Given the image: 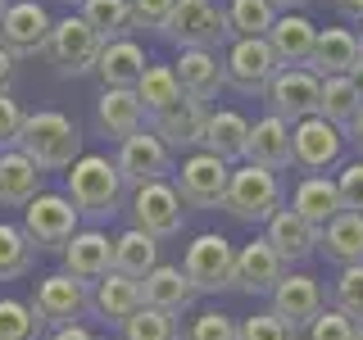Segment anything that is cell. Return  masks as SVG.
Returning <instances> with one entry per match:
<instances>
[{"label":"cell","instance_id":"1f68e13d","mask_svg":"<svg viewBox=\"0 0 363 340\" xmlns=\"http://www.w3.org/2000/svg\"><path fill=\"white\" fill-rule=\"evenodd\" d=\"M145 50L136 45L132 37L128 41H109L105 50H100V60H96V73H100V82L105 86H118V91H132L136 82H141V73H145Z\"/></svg>","mask_w":363,"mask_h":340},{"label":"cell","instance_id":"83f0119b","mask_svg":"<svg viewBox=\"0 0 363 340\" xmlns=\"http://www.w3.org/2000/svg\"><path fill=\"white\" fill-rule=\"evenodd\" d=\"M41 196V168L23 150H0V209H23Z\"/></svg>","mask_w":363,"mask_h":340},{"label":"cell","instance_id":"8fae6325","mask_svg":"<svg viewBox=\"0 0 363 340\" xmlns=\"http://www.w3.org/2000/svg\"><path fill=\"white\" fill-rule=\"evenodd\" d=\"M223 73H227V86L241 91V96H268L272 77H277V55H272L268 37L232 41V50L223 60Z\"/></svg>","mask_w":363,"mask_h":340},{"label":"cell","instance_id":"4fadbf2b","mask_svg":"<svg viewBox=\"0 0 363 340\" xmlns=\"http://www.w3.org/2000/svg\"><path fill=\"white\" fill-rule=\"evenodd\" d=\"M291 141H295V168H300L304 177H323L327 168L340 164V154H345V132L336 128V123L327 118H304L291 128Z\"/></svg>","mask_w":363,"mask_h":340},{"label":"cell","instance_id":"d6a6232c","mask_svg":"<svg viewBox=\"0 0 363 340\" xmlns=\"http://www.w3.org/2000/svg\"><path fill=\"white\" fill-rule=\"evenodd\" d=\"M155 268H159V241L155 236L136 232V227H128L123 236H113V272H123V277H132V281H145Z\"/></svg>","mask_w":363,"mask_h":340},{"label":"cell","instance_id":"cb8c5ba5","mask_svg":"<svg viewBox=\"0 0 363 340\" xmlns=\"http://www.w3.org/2000/svg\"><path fill=\"white\" fill-rule=\"evenodd\" d=\"M141 295H145V304L150 309H159V313H173V317H182V313H191L196 309V286L186 281V272H182V264H159L150 277L141 281Z\"/></svg>","mask_w":363,"mask_h":340},{"label":"cell","instance_id":"ba28073f","mask_svg":"<svg viewBox=\"0 0 363 340\" xmlns=\"http://www.w3.org/2000/svg\"><path fill=\"white\" fill-rule=\"evenodd\" d=\"M105 50V41L96 37V28L82 18V14H68L50 28V41H45V55H50L55 73L60 77H82V73H96V60Z\"/></svg>","mask_w":363,"mask_h":340},{"label":"cell","instance_id":"8992f818","mask_svg":"<svg viewBox=\"0 0 363 340\" xmlns=\"http://www.w3.org/2000/svg\"><path fill=\"white\" fill-rule=\"evenodd\" d=\"M128 213H132L136 232L155 236V241H173L186 227V204H182L173 181H145V186H136Z\"/></svg>","mask_w":363,"mask_h":340},{"label":"cell","instance_id":"e575fe53","mask_svg":"<svg viewBox=\"0 0 363 340\" xmlns=\"http://www.w3.org/2000/svg\"><path fill=\"white\" fill-rule=\"evenodd\" d=\"M132 91H136V100H141L145 118H155V113L173 109L177 100H182V86H177V73H173V64H145L141 82H136Z\"/></svg>","mask_w":363,"mask_h":340},{"label":"cell","instance_id":"52a82bcc","mask_svg":"<svg viewBox=\"0 0 363 340\" xmlns=\"http://www.w3.org/2000/svg\"><path fill=\"white\" fill-rule=\"evenodd\" d=\"M32 309H37V317L45 322V332H55V327H73V322H86L91 313V286L77 277H68V272H50V277L37 281V295H32Z\"/></svg>","mask_w":363,"mask_h":340},{"label":"cell","instance_id":"836d02e7","mask_svg":"<svg viewBox=\"0 0 363 340\" xmlns=\"http://www.w3.org/2000/svg\"><path fill=\"white\" fill-rule=\"evenodd\" d=\"M77 14H82L91 28H96L100 41H128L136 32V18H132V0H82L77 5Z\"/></svg>","mask_w":363,"mask_h":340},{"label":"cell","instance_id":"5b68a950","mask_svg":"<svg viewBox=\"0 0 363 340\" xmlns=\"http://www.w3.org/2000/svg\"><path fill=\"white\" fill-rule=\"evenodd\" d=\"M182 272L186 281L196 286V295H223L232 290V277H236V245L227 241L223 232H204L186 245L182 254Z\"/></svg>","mask_w":363,"mask_h":340},{"label":"cell","instance_id":"b9f144b4","mask_svg":"<svg viewBox=\"0 0 363 340\" xmlns=\"http://www.w3.org/2000/svg\"><path fill=\"white\" fill-rule=\"evenodd\" d=\"M236 340H300V332L268 309V313L241 317V322H236Z\"/></svg>","mask_w":363,"mask_h":340},{"label":"cell","instance_id":"277c9868","mask_svg":"<svg viewBox=\"0 0 363 340\" xmlns=\"http://www.w3.org/2000/svg\"><path fill=\"white\" fill-rule=\"evenodd\" d=\"M159 37L173 41L177 50H218L232 32H227V14L213 0H177Z\"/></svg>","mask_w":363,"mask_h":340},{"label":"cell","instance_id":"6f0895ef","mask_svg":"<svg viewBox=\"0 0 363 340\" xmlns=\"http://www.w3.org/2000/svg\"><path fill=\"white\" fill-rule=\"evenodd\" d=\"M359 50H363V37H359Z\"/></svg>","mask_w":363,"mask_h":340},{"label":"cell","instance_id":"680465c9","mask_svg":"<svg viewBox=\"0 0 363 340\" xmlns=\"http://www.w3.org/2000/svg\"><path fill=\"white\" fill-rule=\"evenodd\" d=\"M359 340H363V327H359Z\"/></svg>","mask_w":363,"mask_h":340},{"label":"cell","instance_id":"5bb4252c","mask_svg":"<svg viewBox=\"0 0 363 340\" xmlns=\"http://www.w3.org/2000/svg\"><path fill=\"white\" fill-rule=\"evenodd\" d=\"M50 28H55V18L45 14L41 0H9L5 18H0V45H5L14 60H28V55H45Z\"/></svg>","mask_w":363,"mask_h":340},{"label":"cell","instance_id":"484cf974","mask_svg":"<svg viewBox=\"0 0 363 340\" xmlns=\"http://www.w3.org/2000/svg\"><path fill=\"white\" fill-rule=\"evenodd\" d=\"M141 304H145L141 281L123 277V272H109V277H100L96 286H91V309H96L100 322H109V327H123Z\"/></svg>","mask_w":363,"mask_h":340},{"label":"cell","instance_id":"9a60e30c","mask_svg":"<svg viewBox=\"0 0 363 340\" xmlns=\"http://www.w3.org/2000/svg\"><path fill=\"white\" fill-rule=\"evenodd\" d=\"M318 96H323V77H313L309 68H277L268 86V105L277 118H286L291 128L318 113Z\"/></svg>","mask_w":363,"mask_h":340},{"label":"cell","instance_id":"d4e9b609","mask_svg":"<svg viewBox=\"0 0 363 340\" xmlns=\"http://www.w3.org/2000/svg\"><path fill=\"white\" fill-rule=\"evenodd\" d=\"M268 45L277 55V68H309L313 45H318V28L304 14H277L268 32Z\"/></svg>","mask_w":363,"mask_h":340},{"label":"cell","instance_id":"f546056e","mask_svg":"<svg viewBox=\"0 0 363 340\" xmlns=\"http://www.w3.org/2000/svg\"><path fill=\"white\" fill-rule=\"evenodd\" d=\"M96 123H100L105 136H113V141H128L132 132H141L145 109H141V100H136V91L105 86V96L96 100Z\"/></svg>","mask_w":363,"mask_h":340},{"label":"cell","instance_id":"ab89813d","mask_svg":"<svg viewBox=\"0 0 363 340\" xmlns=\"http://www.w3.org/2000/svg\"><path fill=\"white\" fill-rule=\"evenodd\" d=\"M0 340H45V322L28 300H0Z\"/></svg>","mask_w":363,"mask_h":340},{"label":"cell","instance_id":"f907efd6","mask_svg":"<svg viewBox=\"0 0 363 340\" xmlns=\"http://www.w3.org/2000/svg\"><path fill=\"white\" fill-rule=\"evenodd\" d=\"M9 77H14V55L0 45V91H9Z\"/></svg>","mask_w":363,"mask_h":340},{"label":"cell","instance_id":"e0dca14e","mask_svg":"<svg viewBox=\"0 0 363 340\" xmlns=\"http://www.w3.org/2000/svg\"><path fill=\"white\" fill-rule=\"evenodd\" d=\"M286 264L277 259V249H272L264 236L259 241H250L236 249V277H232V290H241V295H272L277 290V281L286 277Z\"/></svg>","mask_w":363,"mask_h":340},{"label":"cell","instance_id":"6da1fadb","mask_svg":"<svg viewBox=\"0 0 363 340\" xmlns=\"http://www.w3.org/2000/svg\"><path fill=\"white\" fill-rule=\"evenodd\" d=\"M64 196L73 200V209L82 213L91 227L109 222L123 213V196H128V181H123L118 164L109 154H82L64 177Z\"/></svg>","mask_w":363,"mask_h":340},{"label":"cell","instance_id":"9c48e42d","mask_svg":"<svg viewBox=\"0 0 363 340\" xmlns=\"http://www.w3.org/2000/svg\"><path fill=\"white\" fill-rule=\"evenodd\" d=\"M77 222H82V213L73 209V200L55 196V191H41L37 200L23 204V232H28V241L37 249H64L82 232Z\"/></svg>","mask_w":363,"mask_h":340},{"label":"cell","instance_id":"816d5d0a","mask_svg":"<svg viewBox=\"0 0 363 340\" xmlns=\"http://www.w3.org/2000/svg\"><path fill=\"white\" fill-rule=\"evenodd\" d=\"M336 9L345 18H354V23H363V0H336Z\"/></svg>","mask_w":363,"mask_h":340},{"label":"cell","instance_id":"c3c4849f","mask_svg":"<svg viewBox=\"0 0 363 340\" xmlns=\"http://www.w3.org/2000/svg\"><path fill=\"white\" fill-rule=\"evenodd\" d=\"M45 340H100L91 332L86 322H73V327H55V332H45Z\"/></svg>","mask_w":363,"mask_h":340},{"label":"cell","instance_id":"f1b7e54d","mask_svg":"<svg viewBox=\"0 0 363 340\" xmlns=\"http://www.w3.org/2000/svg\"><path fill=\"white\" fill-rule=\"evenodd\" d=\"M291 209L300 213L309 227L323 232L336 213H345V204H340V191H336L332 177H300V186L291 191Z\"/></svg>","mask_w":363,"mask_h":340},{"label":"cell","instance_id":"db71d44e","mask_svg":"<svg viewBox=\"0 0 363 340\" xmlns=\"http://www.w3.org/2000/svg\"><path fill=\"white\" fill-rule=\"evenodd\" d=\"M350 82H354V86H359V96H363V55H359V64L350 68Z\"/></svg>","mask_w":363,"mask_h":340},{"label":"cell","instance_id":"f5cc1de1","mask_svg":"<svg viewBox=\"0 0 363 340\" xmlns=\"http://www.w3.org/2000/svg\"><path fill=\"white\" fill-rule=\"evenodd\" d=\"M272 5H277V14H281V9H286V14H300L309 0H272Z\"/></svg>","mask_w":363,"mask_h":340},{"label":"cell","instance_id":"7dc6e473","mask_svg":"<svg viewBox=\"0 0 363 340\" xmlns=\"http://www.w3.org/2000/svg\"><path fill=\"white\" fill-rule=\"evenodd\" d=\"M173 5L177 0H132V18H136V28H164L168 14H173Z\"/></svg>","mask_w":363,"mask_h":340},{"label":"cell","instance_id":"11a10c76","mask_svg":"<svg viewBox=\"0 0 363 340\" xmlns=\"http://www.w3.org/2000/svg\"><path fill=\"white\" fill-rule=\"evenodd\" d=\"M5 9H9V0H0V18H5Z\"/></svg>","mask_w":363,"mask_h":340},{"label":"cell","instance_id":"f35d334b","mask_svg":"<svg viewBox=\"0 0 363 340\" xmlns=\"http://www.w3.org/2000/svg\"><path fill=\"white\" fill-rule=\"evenodd\" d=\"M118 340H182V322L173 313H159L150 304H141V309L118 327Z\"/></svg>","mask_w":363,"mask_h":340},{"label":"cell","instance_id":"7402d4cb","mask_svg":"<svg viewBox=\"0 0 363 340\" xmlns=\"http://www.w3.org/2000/svg\"><path fill=\"white\" fill-rule=\"evenodd\" d=\"M245 145H250V123L236 109H209L204 118V136H200V150L223 159L227 168L245 164Z\"/></svg>","mask_w":363,"mask_h":340},{"label":"cell","instance_id":"7c38bea8","mask_svg":"<svg viewBox=\"0 0 363 340\" xmlns=\"http://www.w3.org/2000/svg\"><path fill=\"white\" fill-rule=\"evenodd\" d=\"M113 164H118V173L123 181L136 191V186H145V181H168L177 173V164H173V150H168L164 141H159L155 132H132L128 141H118V154H113Z\"/></svg>","mask_w":363,"mask_h":340},{"label":"cell","instance_id":"3957f363","mask_svg":"<svg viewBox=\"0 0 363 340\" xmlns=\"http://www.w3.org/2000/svg\"><path fill=\"white\" fill-rule=\"evenodd\" d=\"M223 209L232 213L236 222H245V227L268 222L277 209H286L281 177L272 173V168H259V164H236L232 177H227V200H223Z\"/></svg>","mask_w":363,"mask_h":340},{"label":"cell","instance_id":"f6af8a7d","mask_svg":"<svg viewBox=\"0 0 363 340\" xmlns=\"http://www.w3.org/2000/svg\"><path fill=\"white\" fill-rule=\"evenodd\" d=\"M23 105L9 91H0V150H18V136H23Z\"/></svg>","mask_w":363,"mask_h":340},{"label":"cell","instance_id":"d590c367","mask_svg":"<svg viewBox=\"0 0 363 340\" xmlns=\"http://www.w3.org/2000/svg\"><path fill=\"white\" fill-rule=\"evenodd\" d=\"M37 254L41 249L28 241V232L14 222H0V281H18L37 268Z\"/></svg>","mask_w":363,"mask_h":340},{"label":"cell","instance_id":"ac0fdd59","mask_svg":"<svg viewBox=\"0 0 363 340\" xmlns=\"http://www.w3.org/2000/svg\"><path fill=\"white\" fill-rule=\"evenodd\" d=\"M60 254H64V272L77 277V281H86V286H96L100 277L113 272V241L100 232V227H82Z\"/></svg>","mask_w":363,"mask_h":340},{"label":"cell","instance_id":"74e56055","mask_svg":"<svg viewBox=\"0 0 363 340\" xmlns=\"http://www.w3.org/2000/svg\"><path fill=\"white\" fill-rule=\"evenodd\" d=\"M223 14H227V32L236 41L241 37H268L272 23H277V5L272 0H232Z\"/></svg>","mask_w":363,"mask_h":340},{"label":"cell","instance_id":"4316f807","mask_svg":"<svg viewBox=\"0 0 363 340\" xmlns=\"http://www.w3.org/2000/svg\"><path fill=\"white\" fill-rule=\"evenodd\" d=\"M359 37L350 28H318V45H313V60L309 73L313 77H350V68L359 64Z\"/></svg>","mask_w":363,"mask_h":340},{"label":"cell","instance_id":"2e32d148","mask_svg":"<svg viewBox=\"0 0 363 340\" xmlns=\"http://www.w3.org/2000/svg\"><path fill=\"white\" fill-rule=\"evenodd\" d=\"M268 300H272V313H277L281 322H291L295 332H300V327H309L313 317L327 309L323 281L309 277V272H286V277L277 281V290H272Z\"/></svg>","mask_w":363,"mask_h":340},{"label":"cell","instance_id":"30bf717a","mask_svg":"<svg viewBox=\"0 0 363 340\" xmlns=\"http://www.w3.org/2000/svg\"><path fill=\"white\" fill-rule=\"evenodd\" d=\"M177 181V196L186 209H223L227 200V177H232V168L223 164V159L204 154V150H191L186 159H182V168L173 173Z\"/></svg>","mask_w":363,"mask_h":340},{"label":"cell","instance_id":"ffe728a7","mask_svg":"<svg viewBox=\"0 0 363 340\" xmlns=\"http://www.w3.org/2000/svg\"><path fill=\"white\" fill-rule=\"evenodd\" d=\"M177 86L186 100H196V105H209V100H218V91L227 86V73H223V60L218 50H182L177 64Z\"/></svg>","mask_w":363,"mask_h":340},{"label":"cell","instance_id":"7a4b0ae2","mask_svg":"<svg viewBox=\"0 0 363 340\" xmlns=\"http://www.w3.org/2000/svg\"><path fill=\"white\" fill-rule=\"evenodd\" d=\"M18 150L41 168V173H68L82 159V128L60 109H37L23 118Z\"/></svg>","mask_w":363,"mask_h":340},{"label":"cell","instance_id":"4dcf8cb0","mask_svg":"<svg viewBox=\"0 0 363 340\" xmlns=\"http://www.w3.org/2000/svg\"><path fill=\"white\" fill-rule=\"evenodd\" d=\"M318 249H323L336 268L363 264V213H336V218L318 232Z\"/></svg>","mask_w":363,"mask_h":340},{"label":"cell","instance_id":"7bdbcfd3","mask_svg":"<svg viewBox=\"0 0 363 340\" xmlns=\"http://www.w3.org/2000/svg\"><path fill=\"white\" fill-rule=\"evenodd\" d=\"M182 340H236V317L218 313V309H204L191 317V327L182 332Z\"/></svg>","mask_w":363,"mask_h":340},{"label":"cell","instance_id":"9f6ffc18","mask_svg":"<svg viewBox=\"0 0 363 340\" xmlns=\"http://www.w3.org/2000/svg\"><path fill=\"white\" fill-rule=\"evenodd\" d=\"M64 5H82V0H64Z\"/></svg>","mask_w":363,"mask_h":340},{"label":"cell","instance_id":"d6986e66","mask_svg":"<svg viewBox=\"0 0 363 340\" xmlns=\"http://www.w3.org/2000/svg\"><path fill=\"white\" fill-rule=\"evenodd\" d=\"M204 118H209V105H196V100L182 96L173 109L155 113V118H150V132H155L173 154H191V150H200Z\"/></svg>","mask_w":363,"mask_h":340},{"label":"cell","instance_id":"ee69618b","mask_svg":"<svg viewBox=\"0 0 363 340\" xmlns=\"http://www.w3.org/2000/svg\"><path fill=\"white\" fill-rule=\"evenodd\" d=\"M304 336L309 340H359V322H350V317L336 313V309H323L304 327Z\"/></svg>","mask_w":363,"mask_h":340},{"label":"cell","instance_id":"60d3db41","mask_svg":"<svg viewBox=\"0 0 363 340\" xmlns=\"http://www.w3.org/2000/svg\"><path fill=\"white\" fill-rule=\"evenodd\" d=\"M332 309L345 313L350 322L363 327V264H350L336 272V286H332Z\"/></svg>","mask_w":363,"mask_h":340},{"label":"cell","instance_id":"bcb514c9","mask_svg":"<svg viewBox=\"0 0 363 340\" xmlns=\"http://www.w3.org/2000/svg\"><path fill=\"white\" fill-rule=\"evenodd\" d=\"M336 191H340L345 213H363V159H354V164H345L336 173Z\"/></svg>","mask_w":363,"mask_h":340},{"label":"cell","instance_id":"681fc988","mask_svg":"<svg viewBox=\"0 0 363 340\" xmlns=\"http://www.w3.org/2000/svg\"><path fill=\"white\" fill-rule=\"evenodd\" d=\"M345 141L359 150V159H363V105H359V113L350 118V128H345Z\"/></svg>","mask_w":363,"mask_h":340},{"label":"cell","instance_id":"44dd1931","mask_svg":"<svg viewBox=\"0 0 363 340\" xmlns=\"http://www.w3.org/2000/svg\"><path fill=\"white\" fill-rule=\"evenodd\" d=\"M245 164L259 168H295V141H291V123L277 118V113H264V118L250 128V145H245Z\"/></svg>","mask_w":363,"mask_h":340},{"label":"cell","instance_id":"603a6c76","mask_svg":"<svg viewBox=\"0 0 363 340\" xmlns=\"http://www.w3.org/2000/svg\"><path fill=\"white\" fill-rule=\"evenodd\" d=\"M264 241L277 249V259L291 268V264H304L309 254H318V227H309L295 209H277L264 222Z\"/></svg>","mask_w":363,"mask_h":340},{"label":"cell","instance_id":"8d00e7d4","mask_svg":"<svg viewBox=\"0 0 363 340\" xmlns=\"http://www.w3.org/2000/svg\"><path fill=\"white\" fill-rule=\"evenodd\" d=\"M363 105V96H359V86L350 82V77H323V96H318V118H327V123H336L340 132L350 128V118L359 113Z\"/></svg>","mask_w":363,"mask_h":340}]
</instances>
